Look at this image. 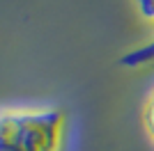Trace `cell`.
Segmentation results:
<instances>
[{
  "label": "cell",
  "instance_id": "obj_1",
  "mask_svg": "<svg viewBox=\"0 0 154 151\" xmlns=\"http://www.w3.org/2000/svg\"><path fill=\"white\" fill-rule=\"evenodd\" d=\"M64 114L58 108L14 110L0 117V151H62Z\"/></svg>",
  "mask_w": 154,
  "mask_h": 151
},
{
  "label": "cell",
  "instance_id": "obj_2",
  "mask_svg": "<svg viewBox=\"0 0 154 151\" xmlns=\"http://www.w3.org/2000/svg\"><path fill=\"white\" fill-rule=\"evenodd\" d=\"M143 124H145V131H147L149 140L154 142V87L152 92L145 99V110H143Z\"/></svg>",
  "mask_w": 154,
  "mask_h": 151
},
{
  "label": "cell",
  "instance_id": "obj_3",
  "mask_svg": "<svg viewBox=\"0 0 154 151\" xmlns=\"http://www.w3.org/2000/svg\"><path fill=\"white\" fill-rule=\"evenodd\" d=\"M134 2H136V7H138L143 19L154 21V0H134Z\"/></svg>",
  "mask_w": 154,
  "mask_h": 151
}]
</instances>
